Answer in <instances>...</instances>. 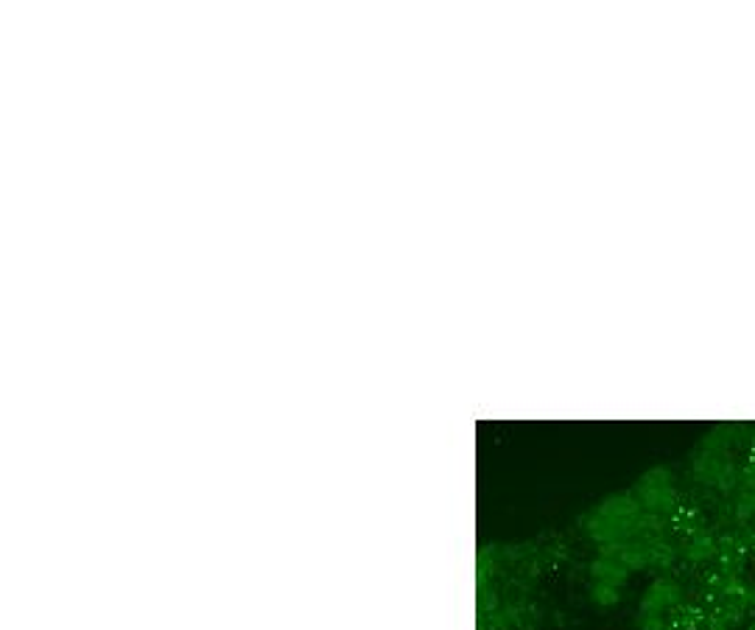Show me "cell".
<instances>
[{
  "instance_id": "obj_6",
  "label": "cell",
  "mask_w": 755,
  "mask_h": 630,
  "mask_svg": "<svg viewBox=\"0 0 755 630\" xmlns=\"http://www.w3.org/2000/svg\"><path fill=\"white\" fill-rule=\"evenodd\" d=\"M669 619L663 614H647L641 617V630H666Z\"/></svg>"
},
{
  "instance_id": "obj_3",
  "label": "cell",
  "mask_w": 755,
  "mask_h": 630,
  "mask_svg": "<svg viewBox=\"0 0 755 630\" xmlns=\"http://www.w3.org/2000/svg\"><path fill=\"white\" fill-rule=\"evenodd\" d=\"M590 578L593 583H607V586H624L630 578V569H624L618 561L607 558V555H598L596 561H590Z\"/></svg>"
},
{
  "instance_id": "obj_5",
  "label": "cell",
  "mask_w": 755,
  "mask_h": 630,
  "mask_svg": "<svg viewBox=\"0 0 755 630\" xmlns=\"http://www.w3.org/2000/svg\"><path fill=\"white\" fill-rule=\"evenodd\" d=\"M618 600H622V591H618L615 586L590 583V602H593V605H598V608H613V605H618Z\"/></svg>"
},
{
  "instance_id": "obj_1",
  "label": "cell",
  "mask_w": 755,
  "mask_h": 630,
  "mask_svg": "<svg viewBox=\"0 0 755 630\" xmlns=\"http://www.w3.org/2000/svg\"><path fill=\"white\" fill-rule=\"evenodd\" d=\"M635 499L644 505L647 513L661 515V519H674L677 510H680V496L674 490V476L663 465L647 471L641 480H638Z\"/></svg>"
},
{
  "instance_id": "obj_7",
  "label": "cell",
  "mask_w": 755,
  "mask_h": 630,
  "mask_svg": "<svg viewBox=\"0 0 755 630\" xmlns=\"http://www.w3.org/2000/svg\"><path fill=\"white\" fill-rule=\"evenodd\" d=\"M666 630H680V627H674V625H669V627H666Z\"/></svg>"
},
{
  "instance_id": "obj_8",
  "label": "cell",
  "mask_w": 755,
  "mask_h": 630,
  "mask_svg": "<svg viewBox=\"0 0 755 630\" xmlns=\"http://www.w3.org/2000/svg\"><path fill=\"white\" fill-rule=\"evenodd\" d=\"M750 630H755V625H752V627H750Z\"/></svg>"
},
{
  "instance_id": "obj_4",
  "label": "cell",
  "mask_w": 755,
  "mask_h": 630,
  "mask_svg": "<svg viewBox=\"0 0 755 630\" xmlns=\"http://www.w3.org/2000/svg\"><path fill=\"white\" fill-rule=\"evenodd\" d=\"M686 558L691 563H708L713 558H719V541H716L713 536H708V532H700V536L688 538Z\"/></svg>"
},
{
  "instance_id": "obj_2",
  "label": "cell",
  "mask_w": 755,
  "mask_h": 630,
  "mask_svg": "<svg viewBox=\"0 0 755 630\" xmlns=\"http://www.w3.org/2000/svg\"><path fill=\"white\" fill-rule=\"evenodd\" d=\"M680 602H683V588L677 586L674 580L657 578L647 588V594L641 597V617H647V614H663L666 617Z\"/></svg>"
}]
</instances>
